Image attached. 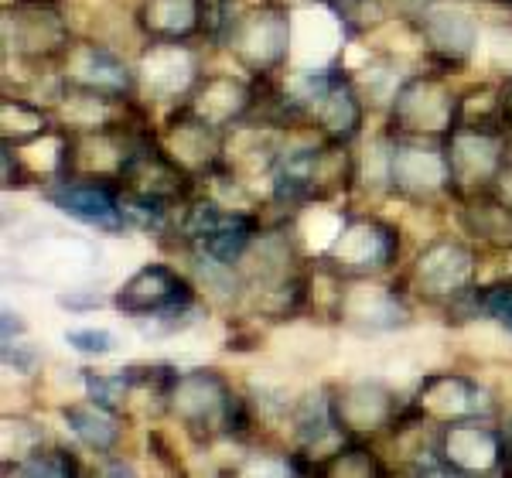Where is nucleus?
<instances>
[{"mask_svg": "<svg viewBox=\"0 0 512 478\" xmlns=\"http://www.w3.org/2000/svg\"><path fill=\"white\" fill-rule=\"evenodd\" d=\"M0 35L4 55L14 52V59L28 65H59L76 41L69 18L48 0H7Z\"/></svg>", "mask_w": 512, "mask_h": 478, "instance_id": "nucleus-11", "label": "nucleus"}, {"mask_svg": "<svg viewBox=\"0 0 512 478\" xmlns=\"http://www.w3.org/2000/svg\"><path fill=\"white\" fill-rule=\"evenodd\" d=\"M164 417L175 420L178 431L195 444L253 438L250 400L229 383L226 373L212 366L178 369L164 403Z\"/></svg>", "mask_w": 512, "mask_h": 478, "instance_id": "nucleus-1", "label": "nucleus"}, {"mask_svg": "<svg viewBox=\"0 0 512 478\" xmlns=\"http://www.w3.org/2000/svg\"><path fill=\"white\" fill-rule=\"evenodd\" d=\"M386 188L403 202L431 205L451 199V168L444 140L386 134Z\"/></svg>", "mask_w": 512, "mask_h": 478, "instance_id": "nucleus-8", "label": "nucleus"}, {"mask_svg": "<svg viewBox=\"0 0 512 478\" xmlns=\"http://www.w3.org/2000/svg\"><path fill=\"white\" fill-rule=\"evenodd\" d=\"M407 24L414 28L431 69L448 72L451 76V72H461L472 65L475 48H478V21L468 11L437 0L434 7H427L424 14H417V18Z\"/></svg>", "mask_w": 512, "mask_h": 478, "instance_id": "nucleus-18", "label": "nucleus"}, {"mask_svg": "<svg viewBox=\"0 0 512 478\" xmlns=\"http://www.w3.org/2000/svg\"><path fill=\"white\" fill-rule=\"evenodd\" d=\"M328 414L345 441L390 438L403 414V400L383 379H338L325 386Z\"/></svg>", "mask_w": 512, "mask_h": 478, "instance_id": "nucleus-9", "label": "nucleus"}, {"mask_svg": "<svg viewBox=\"0 0 512 478\" xmlns=\"http://www.w3.org/2000/svg\"><path fill=\"white\" fill-rule=\"evenodd\" d=\"M137 100L147 106H178L202 76V59L192 41H144L137 59Z\"/></svg>", "mask_w": 512, "mask_h": 478, "instance_id": "nucleus-14", "label": "nucleus"}, {"mask_svg": "<svg viewBox=\"0 0 512 478\" xmlns=\"http://www.w3.org/2000/svg\"><path fill=\"white\" fill-rule=\"evenodd\" d=\"M216 0H137L134 28L144 41H212Z\"/></svg>", "mask_w": 512, "mask_h": 478, "instance_id": "nucleus-21", "label": "nucleus"}, {"mask_svg": "<svg viewBox=\"0 0 512 478\" xmlns=\"http://www.w3.org/2000/svg\"><path fill=\"white\" fill-rule=\"evenodd\" d=\"M332 318L355 332H400L414 321L403 287L379 284V277H335Z\"/></svg>", "mask_w": 512, "mask_h": 478, "instance_id": "nucleus-12", "label": "nucleus"}, {"mask_svg": "<svg viewBox=\"0 0 512 478\" xmlns=\"http://www.w3.org/2000/svg\"><path fill=\"white\" fill-rule=\"evenodd\" d=\"M65 345H72L82 356H110L117 349V335L110 328H69L65 332Z\"/></svg>", "mask_w": 512, "mask_h": 478, "instance_id": "nucleus-31", "label": "nucleus"}, {"mask_svg": "<svg viewBox=\"0 0 512 478\" xmlns=\"http://www.w3.org/2000/svg\"><path fill=\"white\" fill-rule=\"evenodd\" d=\"M468 308L475 311V318H489L502 332L512 335V277L478 284L475 294L468 298Z\"/></svg>", "mask_w": 512, "mask_h": 478, "instance_id": "nucleus-29", "label": "nucleus"}, {"mask_svg": "<svg viewBox=\"0 0 512 478\" xmlns=\"http://www.w3.org/2000/svg\"><path fill=\"white\" fill-rule=\"evenodd\" d=\"M359 178V158L352 154V144H335L318 134L308 140H284L277 171L270 178V199L280 209H304L342 199Z\"/></svg>", "mask_w": 512, "mask_h": 478, "instance_id": "nucleus-3", "label": "nucleus"}, {"mask_svg": "<svg viewBox=\"0 0 512 478\" xmlns=\"http://www.w3.org/2000/svg\"><path fill=\"white\" fill-rule=\"evenodd\" d=\"M284 86L291 93L297 113H301V123L311 134L335 140V144L359 140L362 127H366L369 100L355 76H349L342 65L301 72V76L287 79Z\"/></svg>", "mask_w": 512, "mask_h": 478, "instance_id": "nucleus-4", "label": "nucleus"}, {"mask_svg": "<svg viewBox=\"0 0 512 478\" xmlns=\"http://www.w3.org/2000/svg\"><path fill=\"white\" fill-rule=\"evenodd\" d=\"M495 403L482 383L468 373H431L417 383L403 403L400 420H417V424L444 427L451 420L465 417H492Z\"/></svg>", "mask_w": 512, "mask_h": 478, "instance_id": "nucleus-13", "label": "nucleus"}, {"mask_svg": "<svg viewBox=\"0 0 512 478\" xmlns=\"http://www.w3.org/2000/svg\"><path fill=\"white\" fill-rule=\"evenodd\" d=\"M0 164H4V188L11 192V188H24V185H31V171H28V164H24L21 158V151L14 144H4L0 147Z\"/></svg>", "mask_w": 512, "mask_h": 478, "instance_id": "nucleus-32", "label": "nucleus"}, {"mask_svg": "<svg viewBox=\"0 0 512 478\" xmlns=\"http://www.w3.org/2000/svg\"><path fill=\"white\" fill-rule=\"evenodd\" d=\"M59 79L103 96H120V100L137 96V69L120 52H113L106 41L96 38L72 41V48L59 62Z\"/></svg>", "mask_w": 512, "mask_h": 478, "instance_id": "nucleus-19", "label": "nucleus"}, {"mask_svg": "<svg viewBox=\"0 0 512 478\" xmlns=\"http://www.w3.org/2000/svg\"><path fill=\"white\" fill-rule=\"evenodd\" d=\"M506 161L512 164V127L506 130Z\"/></svg>", "mask_w": 512, "mask_h": 478, "instance_id": "nucleus-37", "label": "nucleus"}, {"mask_svg": "<svg viewBox=\"0 0 512 478\" xmlns=\"http://www.w3.org/2000/svg\"><path fill=\"white\" fill-rule=\"evenodd\" d=\"M48 444V434L38 420L28 417H4V465L31 458L38 448Z\"/></svg>", "mask_w": 512, "mask_h": 478, "instance_id": "nucleus-30", "label": "nucleus"}, {"mask_svg": "<svg viewBox=\"0 0 512 478\" xmlns=\"http://www.w3.org/2000/svg\"><path fill=\"white\" fill-rule=\"evenodd\" d=\"M195 304H202V294H198L192 274L171 267V263H144L113 294V308L130 321L171 315V311H185Z\"/></svg>", "mask_w": 512, "mask_h": 478, "instance_id": "nucleus-16", "label": "nucleus"}, {"mask_svg": "<svg viewBox=\"0 0 512 478\" xmlns=\"http://www.w3.org/2000/svg\"><path fill=\"white\" fill-rule=\"evenodd\" d=\"M437 461L444 475H512V441L506 424L465 417L437 427Z\"/></svg>", "mask_w": 512, "mask_h": 478, "instance_id": "nucleus-10", "label": "nucleus"}, {"mask_svg": "<svg viewBox=\"0 0 512 478\" xmlns=\"http://www.w3.org/2000/svg\"><path fill=\"white\" fill-rule=\"evenodd\" d=\"M62 420L72 431L82 448L93 451L96 458H113L123 444V431H127V414L113 407H103L93 397L72 400L62 407Z\"/></svg>", "mask_w": 512, "mask_h": 478, "instance_id": "nucleus-24", "label": "nucleus"}, {"mask_svg": "<svg viewBox=\"0 0 512 478\" xmlns=\"http://www.w3.org/2000/svg\"><path fill=\"white\" fill-rule=\"evenodd\" d=\"M311 475L321 478H386L390 465L383 455H376L369 441H342L332 455H325Z\"/></svg>", "mask_w": 512, "mask_h": 478, "instance_id": "nucleus-26", "label": "nucleus"}, {"mask_svg": "<svg viewBox=\"0 0 512 478\" xmlns=\"http://www.w3.org/2000/svg\"><path fill=\"white\" fill-rule=\"evenodd\" d=\"M45 199L69 219H76L89 229H99V233H123V229H130L123 188L110 185V181L59 178L52 185H45Z\"/></svg>", "mask_w": 512, "mask_h": 478, "instance_id": "nucleus-20", "label": "nucleus"}, {"mask_svg": "<svg viewBox=\"0 0 512 478\" xmlns=\"http://www.w3.org/2000/svg\"><path fill=\"white\" fill-rule=\"evenodd\" d=\"M454 202L458 233L472 239L478 250L512 253V205L495 188L475 195H461Z\"/></svg>", "mask_w": 512, "mask_h": 478, "instance_id": "nucleus-23", "label": "nucleus"}, {"mask_svg": "<svg viewBox=\"0 0 512 478\" xmlns=\"http://www.w3.org/2000/svg\"><path fill=\"white\" fill-rule=\"evenodd\" d=\"M212 41L246 76H280L294 45V14L270 0H216Z\"/></svg>", "mask_w": 512, "mask_h": 478, "instance_id": "nucleus-2", "label": "nucleus"}, {"mask_svg": "<svg viewBox=\"0 0 512 478\" xmlns=\"http://www.w3.org/2000/svg\"><path fill=\"white\" fill-rule=\"evenodd\" d=\"M444 147L451 168V199L489 192L506 168V130L458 123L444 137Z\"/></svg>", "mask_w": 512, "mask_h": 478, "instance_id": "nucleus-17", "label": "nucleus"}, {"mask_svg": "<svg viewBox=\"0 0 512 478\" xmlns=\"http://www.w3.org/2000/svg\"><path fill=\"white\" fill-rule=\"evenodd\" d=\"M458 89L448 72H414L400 79L386 106V134L444 140L458 127Z\"/></svg>", "mask_w": 512, "mask_h": 478, "instance_id": "nucleus-6", "label": "nucleus"}, {"mask_svg": "<svg viewBox=\"0 0 512 478\" xmlns=\"http://www.w3.org/2000/svg\"><path fill=\"white\" fill-rule=\"evenodd\" d=\"M4 475H31V478H65V475H82L79 455L62 444L48 441L45 448H38L31 458L14 461V465H4Z\"/></svg>", "mask_w": 512, "mask_h": 478, "instance_id": "nucleus-28", "label": "nucleus"}, {"mask_svg": "<svg viewBox=\"0 0 512 478\" xmlns=\"http://www.w3.org/2000/svg\"><path fill=\"white\" fill-rule=\"evenodd\" d=\"M400 229L383 216L349 212L321 253V270L335 277H386L400 263Z\"/></svg>", "mask_w": 512, "mask_h": 478, "instance_id": "nucleus-7", "label": "nucleus"}, {"mask_svg": "<svg viewBox=\"0 0 512 478\" xmlns=\"http://www.w3.org/2000/svg\"><path fill=\"white\" fill-rule=\"evenodd\" d=\"M502 103H506V123L512 127V76L502 79Z\"/></svg>", "mask_w": 512, "mask_h": 478, "instance_id": "nucleus-36", "label": "nucleus"}, {"mask_svg": "<svg viewBox=\"0 0 512 478\" xmlns=\"http://www.w3.org/2000/svg\"><path fill=\"white\" fill-rule=\"evenodd\" d=\"M482 270V250L465 236H434L417 250L403 277V294L431 308H458L468 304Z\"/></svg>", "mask_w": 512, "mask_h": 478, "instance_id": "nucleus-5", "label": "nucleus"}, {"mask_svg": "<svg viewBox=\"0 0 512 478\" xmlns=\"http://www.w3.org/2000/svg\"><path fill=\"white\" fill-rule=\"evenodd\" d=\"M458 123L509 130L506 103H502V79L499 82H478V86L461 89V96H458Z\"/></svg>", "mask_w": 512, "mask_h": 478, "instance_id": "nucleus-27", "label": "nucleus"}, {"mask_svg": "<svg viewBox=\"0 0 512 478\" xmlns=\"http://www.w3.org/2000/svg\"><path fill=\"white\" fill-rule=\"evenodd\" d=\"M11 332L24 335V321L21 315H14V311H4V339H11Z\"/></svg>", "mask_w": 512, "mask_h": 478, "instance_id": "nucleus-35", "label": "nucleus"}, {"mask_svg": "<svg viewBox=\"0 0 512 478\" xmlns=\"http://www.w3.org/2000/svg\"><path fill=\"white\" fill-rule=\"evenodd\" d=\"M55 127H59V120H55L52 106L31 100V96L4 93V100H0V140L4 144H35L45 134H52Z\"/></svg>", "mask_w": 512, "mask_h": 478, "instance_id": "nucleus-25", "label": "nucleus"}, {"mask_svg": "<svg viewBox=\"0 0 512 478\" xmlns=\"http://www.w3.org/2000/svg\"><path fill=\"white\" fill-rule=\"evenodd\" d=\"M202 120H209L219 130H236L253 117L256 103V79L239 72H202L195 89L185 100Z\"/></svg>", "mask_w": 512, "mask_h": 478, "instance_id": "nucleus-22", "label": "nucleus"}, {"mask_svg": "<svg viewBox=\"0 0 512 478\" xmlns=\"http://www.w3.org/2000/svg\"><path fill=\"white\" fill-rule=\"evenodd\" d=\"M4 4H7V0H4ZM48 4H62V0H48Z\"/></svg>", "mask_w": 512, "mask_h": 478, "instance_id": "nucleus-39", "label": "nucleus"}, {"mask_svg": "<svg viewBox=\"0 0 512 478\" xmlns=\"http://www.w3.org/2000/svg\"><path fill=\"white\" fill-rule=\"evenodd\" d=\"M154 137H158L161 151L175 161V168H181L198 185L216 175L226 161V130L202 120L188 103L171 106Z\"/></svg>", "mask_w": 512, "mask_h": 478, "instance_id": "nucleus-15", "label": "nucleus"}, {"mask_svg": "<svg viewBox=\"0 0 512 478\" xmlns=\"http://www.w3.org/2000/svg\"><path fill=\"white\" fill-rule=\"evenodd\" d=\"M495 192L502 195L509 205H512V164L506 161V168H502V175H499V181H495Z\"/></svg>", "mask_w": 512, "mask_h": 478, "instance_id": "nucleus-34", "label": "nucleus"}, {"mask_svg": "<svg viewBox=\"0 0 512 478\" xmlns=\"http://www.w3.org/2000/svg\"><path fill=\"white\" fill-rule=\"evenodd\" d=\"M489 4H495V7H509V11H512V0H489Z\"/></svg>", "mask_w": 512, "mask_h": 478, "instance_id": "nucleus-38", "label": "nucleus"}, {"mask_svg": "<svg viewBox=\"0 0 512 478\" xmlns=\"http://www.w3.org/2000/svg\"><path fill=\"white\" fill-rule=\"evenodd\" d=\"M270 4L284 7V11H291V14H301V11H311V7H325L328 0H270Z\"/></svg>", "mask_w": 512, "mask_h": 478, "instance_id": "nucleus-33", "label": "nucleus"}]
</instances>
